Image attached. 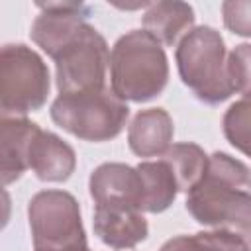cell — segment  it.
<instances>
[{"label":"cell","instance_id":"1","mask_svg":"<svg viewBox=\"0 0 251 251\" xmlns=\"http://www.w3.org/2000/svg\"><path fill=\"white\" fill-rule=\"evenodd\" d=\"M186 210L206 227L247 237L251 226L249 167L224 151L208 155L202 178L186 192Z\"/></svg>","mask_w":251,"mask_h":251},{"label":"cell","instance_id":"2","mask_svg":"<svg viewBox=\"0 0 251 251\" xmlns=\"http://www.w3.org/2000/svg\"><path fill=\"white\" fill-rule=\"evenodd\" d=\"M110 90L124 102H149L169 82V59L143 29H131L118 37L110 59Z\"/></svg>","mask_w":251,"mask_h":251},{"label":"cell","instance_id":"3","mask_svg":"<svg viewBox=\"0 0 251 251\" xmlns=\"http://www.w3.org/2000/svg\"><path fill=\"white\" fill-rule=\"evenodd\" d=\"M178 76L204 104H220L235 94L227 75V51L224 37L212 25L192 27L175 51Z\"/></svg>","mask_w":251,"mask_h":251},{"label":"cell","instance_id":"4","mask_svg":"<svg viewBox=\"0 0 251 251\" xmlns=\"http://www.w3.org/2000/svg\"><path fill=\"white\" fill-rule=\"evenodd\" d=\"M51 120L71 135L102 143L122 133L129 108L108 86L59 94L51 104Z\"/></svg>","mask_w":251,"mask_h":251},{"label":"cell","instance_id":"5","mask_svg":"<svg viewBox=\"0 0 251 251\" xmlns=\"http://www.w3.org/2000/svg\"><path fill=\"white\" fill-rule=\"evenodd\" d=\"M33 251H76L88 247L76 198L67 190H41L27 204Z\"/></svg>","mask_w":251,"mask_h":251},{"label":"cell","instance_id":"6","mask_svg":"<svg viewBox=\"0 0 251 251\" xmlns=\"http://www.w3.org/2000/svg\"><path fill=\"white\" fill-rule=\"evenodd\" d=\"M51 88L47 63L24 43L0 45V102L14 116L43 108Z\"/></svg>","mask_w":251,"mask_h":251},{"label":"cell","instance_id":"7","mask_svg":"<svg viewBox=\"0 0 251 251\" xmlns=\"http://www.w3.org/2000/svg\"><path fill=\"white\" fill-rule=\"evenodd\" d=\"M108 59L110 51L104 35L86 24L84 29L53 59L59 94H73L106 86L104 82Z\"/></svg>","mask_w":251,"mask_h":251},{"label":"cell","instance_id":"8","mask_svg":"<svg viewBox=\"0 0 251 251\" xmlns=\"http://www.w3.org/2000/svg\"><path fill=\"white\" fill-rule=\"evenodd\" d=\"M88 190L94 204L100 208H131L143 214V184L135 167L126 163H102L92 171Z\"/></svg>","mask_w":251,"mask_h":251},{"label":"cell","instance_id":"9","mask_svg":"<svg viewBox=\"0 0 251 251\" xmlns=\"http://www.w3.org/2000/svg\"><path fill=\"white\" fill-rule=\"evenodd\" d=\"M27 169L43 182H63L76 169V153L57 133L39 127L27 149Z\"/></svg>","mask_w":251,"mask_h":251},{"label":"cell","instance_id":"10","mask_svg":"<svg viewBox=\"0 0 251 251\" xmlns=\"http://www.w3.org/2000/svg\"><path fill=\"white\" fill-rule=\"evenodd\" d=\"M92 227L98 239L112 249H131L147 239L149 224L139 210L94 206Z\"/></svg>","mask_w":251,"mask_h":251},{"label":"cell","instance_id":"11","mask_svg":"<svg viewBox=\"0 0 251 251\" xmlns=\"http://www.w3.org/2000/svg\"><path fill=\"white\" fill-rule=\"evenodd\" d=\"M39 126L27 116L0 122V184H12L27 171V149Z\"/></svg>","mask_w":251,"mask_h":251},{"label":"cell","instance_id":"12","mask_svg":"<svg viewBox=\"0 0 251 251\" xmlns=\"http://www.w3.org/2000/svg\"><path fill=\"white\" fill-rule=\"evenodd\" d=\"M175 124L167 110H139L127 127V145L137 157H161L173 143Z\"/></svg>","mask_w":251,"mask_h":251},{"label":"cell","instance_id":"13","mask_svg":"<svg viewBox=\"0 0 251 251\" xmlns=\"http://www.w3.org/2000/svg\"><path fill=\"white\" fill-rule=\"evenodd\" d=\"M143 31L159 45H176L194 27V10L186 2H155L147 4L141 18Z\"/></svg>","mask_w":251,"mask_h":251},{"label":"cell","instance_id":"14","mask_svg":"<svg viewBox=\"0 0 251 251\" xmlns=\"http://www.w3.org/2000/svg\"><path fill=\"white\" fill-rule=\"evenodd\" d=\"M137 173L141 176L143 184V204L141 210L149 214H161L165 212L176 198L178 188L176 180L173 176V171L169 165L159 161H141L137 167Z\"/></svg>","mask_w":251,"mask_h":251},{"label":"cell","instance_id":"15","mask_svg":"<svg viewBox=\"0 0 251 251\" xmlns=\"http://www.w3.org/2000/svg\"><path fill=\"white\" fill-rule=\"evenodd\" d=\"M161 157L173 171L178 192H188L202 178L206 165H208L206 151L200 145L190 143V141L171 143L169 149Z\"/></svg>","mask_w":251,"mask_h":251},{"label":"cell","instance_id":"16","mask_svg":"<svg viewBox=\"0 0 251 251\" xmlns=\"http://www.w3.org/2000/svg\"><path fill=\"white\" fill-rule=\"evenodd\" d=\"M159 251H249V243L247 237L235 231L212 229L171 237Z\"/></svg>","mask_w":251,"mask_h":251},{"label":"cell","instance_id":"17","mask_svg":"<svg viewBox=\"0 0 251 251\" xmlns=\"http://www.w3.org/2000/svg\"><path fill=\"white\" fill-rule=\"evenodd\" d=\"M249 96H243L226 110L222 120L226 139L245 155L249 153Z\"/></svg>","mask_w":251,"mask_h":251},{"label":"cell","instance_id":"18","mask_svg":"<svg viewBox=\"0 0 251 251\" xmlns=\"http://www.w3.org/2000/svg\"><path fill=\"white\" fill-rule=\"evenodd\" d=\"M227 75L235 92L249 94V43H241L227 53Z\"/></svg>","mask_w":251,"mask_h":251},{"label":"cell","instance_id":"19","mask_svg":"<svg viewBox=\"0 0 251 251\" xmlns=\"http://www.w3.org/2000/svg\"><path fill=\"white\" fill-rule=\"evenodd\" d=\"M249 2H224L222 12H224V24L231 33H237L241 37H249L251 27H249Z\"/></svg>","mask_w":251,"mask_h":251},{"label":"cell","instance_id":"20","mask_svg":"<svg viewBox=\"0 0 251 251\" xmlns=\"http://www.w3.org/2000/svg\"><path fill=\"white\" fill-rule=\"evenodd\" d=\"M10 218H12V198L8 190L0 184V231L8 226Z\"/></svg>","mask_w":251,"mask_h":251},{"label":"cell","instance_id":"21","mask_svg":"<svg viewBox=\"0 0 251 251\" xmlns=\"http://www.w3.org/2000/svg\"><path fill=\"white\" fill-rule=\"evenodd\" d=\"M12 116H14V114H12V112H10V110L0 102V122H2V120H6V118H12Z\"/></svg>","mask_w":251,"mask_h":251},{"label":"cell","instance_id":"22","mask_svg":"<svg viewBox=\"0 0 251 251\" xmlns=\"http://www.w3.org/2000/svg\"><path fill=\"white\" fill-rule=\"evenodd\" d=\"M76 251H90V249H88V247H84V249H76Z\"/></svg>","mask_w":251,"mask_h":251}]
</instances>
